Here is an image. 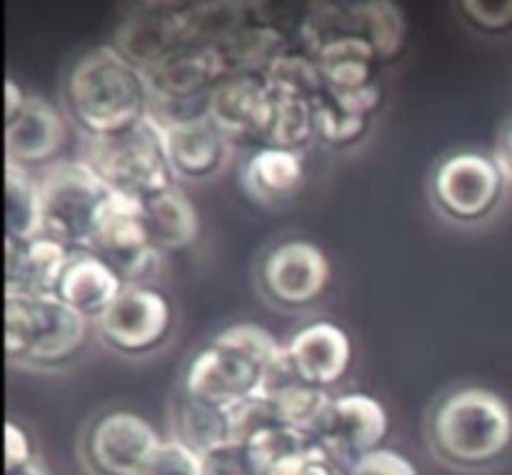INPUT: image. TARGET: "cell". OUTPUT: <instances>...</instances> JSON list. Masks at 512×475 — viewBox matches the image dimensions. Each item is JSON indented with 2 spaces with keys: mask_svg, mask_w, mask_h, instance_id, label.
I'll list each match as a JSON object with an SVG mask.
<instances>
[{
  "mask_svg": "<svg viewBox=\"0 0 512 475\" xmlns=\"http://www.w3.org/2000/svg\"><path fill=\"white\" fill-rule=\"evenodd\" d=\"M318 60L325 88L330 90H360L375 83V65L380 63L375 50L353 30L335 35L313 53Z\"/></svg>",
  "mask_w": 512,
  "mask_h": 475,
  "instance_id": "603a6c76",
  "label": "cell"
},
{
  "mask_svg": "<svg viewBox=\"0 0 512 475\" xmlns=\"http://www.w3.org/2000/svg\"><path fill=\"white\" fill-rule=\"evenodd\" d=\"M512 443V410L488 388H458L430 415V445L443 463L478 470L495 463Z\"/></svg>",
  "mask_w": 512,
  "mask_h": 475,
  "instance_id": "3957f363",
  "label": "cell"
},
{
  "mask_svg": "<svg viewBox=\"0 0 512 475\" xmlns=\"http://www.w3.org/2000/svg\"><path fill=\"white\" fill-rule=\"evenodd\" d=\"M265 400L273 403L280 423L293 430H300V433L315 440L325 420V413H328L330 403H333V395H328V390L313 388V385L298 380V383L288 385L278 395Z\"/></svg>",
  "mask_w": 512,
  "mask_h": 475,
  "instance_id": "f1b7e54d",
  "label": "cell"
},
{
  "mask_svg": "<svg viewBox=\"0 0 512 475\" xmlns=\"http://www.w3.org/2000/svg\"><path fill=\"white\" fill-rule=\"evenodd\" d=\"M33 458L35 455L28 433L20 425H15L13 420H8L5 423V470L20 468V465L30 463Z\"/></svg>",
  "mask_w": 512,
  "mask_h": 475,
  "instance_id": "d590c367",
  "label": "cell"
},
{
  "mask_svg": "<svg viewBox=\"0 0 512 475\" xmlns=\"http://www.w3.org/2000/svg\"><path fill=\"white\" fill-rule=\"evenodd\" d=\"M505 185L508 180L493 155L455 153L435 168L430 195L445 218L478 223L498 208Z\"/></svg>",
  "mask_w": 512,
  "mask_h": 475,
  "instance_id": "52a82bcc",
  "label": "cell"
},
{
  "mask_svg": "<svg viewBox=\"0 0 512 475\" xmlns=\"http://www.w3.org/2000/svg\"><path fill=\"white\" fill-rule=\"evenodd\" d=\"M25 100H28V95L23 93V88H20L13 78L5 80V120L13 118V115L23 108Z\"/></svg>",
  "mask_w": 512,
  "mask_h": 475,
  "instance_id": "74e56055",
  "label": "cell"
},
{
  "mask_svg": "<svg viewBox=\"0 0 512 475\" xmlns=\"http://www.w3.org/2000/svg\"><path fill=\"white\" fill-rule=\"evenodd\" d=\"M185 45H193L185 5H143L135 13L123 15L110 40V48L118 50L143 75Z\"/></svg>",
  "mask_w": 512,
  "mask_h": 475,
  "instance_id": "4fadbf2b",
  "label": "cell"
},
{
  "mask_svg": "<svg viewBox=\"0 0 512 475\" xmlns=\"http://www.w3.org/2000/svg\"><path fill=\"white\" fill-rule=\"evenodd\" d=\"M203 475H263L245 443H228L200 458Z\"/></svg>",
  "mask_w": 512,
  "mask_h": 475,
  "instance_id": "4dcf8cb0",
  "label": "cell"
},
{
  "mask_svg": "<svg viewBox=\"0 0 512 475\" xmlns=\"http://www.w3.org/2000/svg\"><path fill=\"white\" fill-rule=\"evenodd\" d=\"M288 358L300 380L313 388H333L353 363V343L340 325L318 320L300 328L285 343Z\"/></svg>",
  "mask_w": 512,
  "mask_h": 475,
  "instance_id": "e0dca14e",
  "label": "cell"
},
{
  "mask_svg": "<svg viewBox=\"0 0 512 475\" xmlns=\"http://www.w3.org/2000/svg\"><path fill=\"white\" fill-rule=\"evenodd\" d=\"M73 250L40 235L28 243L5 238V298L53 295Z\"/></svg>",
  "mask_w": 512,
  "mask_h": 475,
  "instance_id": "ac0fdd59",
  "label": "cell"
},
{
  "mask_svg": "<svg viewBox=\"0 0 512 475\" xmlns=\"http://www.w3.org/2000/svg\"><path fill=\"white\" fill-rule=\"evenodd\" d=\"M165 440L133 410H110L85 430L83 455L90 475H143Z\"/></svg>",
  "mask_w": 512,
  "mask_h": 475,
  "instance_id": "ba28073f",
  "label": "cell"
},
{
  "mask_svg": "<svg viewBox=\"0 0 512 475\" xmlns=\"http://www.w3.org/2000/svg\"><path fill=\"white\" fill-rule=\"evenodd\" d=\"M93 253H98L125 285H148L160 263V250L153 245L148 225L143 218V200L118 193L108 213L100 220L93 240Z\"/></svg>",
  "mask_w": 512,
  "mask_h": 475,
  "instance_id": "30bf717a",
  "label": "cell"
},
{
  "mask_svg": "<svg viewBox=\"0 0 512 475\" xmlns=\"http://www.w3.org/2000/svg\"><path fill=\"white\" fill-rule=\"evenodd\" d=\"M330 260L310 240H283L260 263V290L273 305L298 310L315 303L330 283Z\"/></svg>",
  "mask_w": 512,
  "mask_h": 475,
  "instance_id": "8fae6325",
  "label": "cell"
},
{
  "mask_svg": "<svg viewBox=\"0 0 512 475\" xmlns=\"http://www.w3.org/2000/svg\"><path fill=\"white\" fill-rule=\"evenodd\" d=\"M388 430V410L380 400L368 393H345L333 398L315 440L348 473L355 460L383 448Z\"/></svg>",
  "mask_w": 512,
  "mask_h": 475,
  "instance_id": "7c38bea8",
  "label": "cell"
},
{
  "mask_svg": "<svg viewBox=\"0 0 512 475\" xmlns=\"http://www.w3.org/2000/svg\"><path fill=\"white\" fill-rule=\"evenodd\" d=\"M310 443H313V438H308V435H303L300 430L288 428V425L283 423L268 425V428L258 430V433L250 435V438L245 440L250 455H253V460L258 463L260 473L263 475L273 473L275 468H280L285 460L298 455L300 450L308 448Z\"/></svg>",
  "mask_w": 512,
  "mask_h": 475,
  "instance_id": "f546056e",
  "label": "cell"
},
{
  "mask_svg": "<svg viewBox=\"0 0 512 475\" xmlns=\"http://www.w3.org/2000/svg\"><path fill=\"white\" fill-rule=\"evenodd\" d=\"M270 105H273V93L265 85L263 75L238 73L228 75L210 93L205 115L233 145L253 143L260 148L268 128Z\"/></svg>",
  "mask_w": 512,
  "mask_h": 475,
  "instance_id": "5bb4252c",
  "label": "cell"
},
{
  "mask_svg": "<svg viewBox=\"0 0 512 475\" xmlns=\"http://www.w3.org/2000/svg\"><path fill=\"white\" fill-rule=\"evenodd\" d=\"M263 80L273 95L283 98L318 100L325 93V80L320 75L318 60L303 48H285L270 60L263 70Z\"/></svg>",
  "mask_w": 512,
  "mask_h": 475,
  "instance_id": "4316f807",
  "label": "cell"
},
{
  "mask_svg": "<svg viewBox=\"0 0 512 475\" xmlns=\"http://www.w3.org/2000/svg\"><path fill=\"white\" fill-rule=\"evenodd\" d=\"M65 143V120L53 103L28 95L23 108L5 120V163L33 173L58 163Z\"/></svg>",
  "mask_w": 512,
  "mask_h": 475,
  "instance_id": "2e32d148",
  "label": "cell"
},
{
  "mask_svg": "<svg viewBox=\"0 0 512 475\" xmlns=\"http://www.w3.org/2000/svg\"><path fill=\"white\" fill-rule=\"evenodd\" d=\"M123 288V278L98 253L73 250L55 295L90 323H95L115 303Z\"/></svg>",
  "mask_w": 512,
  "mask_h": 475,
  "instance_id": "d6986e66",
  "label": "cell"
},
{
  "mask_svg": "<svg viewBox=\"0 0 512 475\" xmlns=\"http://www.w3.org/2000/svg\"><path fill=\"white\" fill-rule=\"evenodd\" d=\"M350 30L365 40L375 50L378 60L395 58L403 50L408 25L398 5L388 0H368V3L348 5Z\"/></svg>",
  "mask_w": 512,
  "mask_h": 475,
  "instance_id": "484cf974",
  "label": "cell"
},
{
  "mask_svg": "<svg viewBox=\"0 0 512 475\" xmlns=\"http://www.w3.org/2000/svg\"><path fill=\"white\" fill-rule=\"evenodd\" d=\"M143 475H203L200 455L175 438L165 440Z\"/></svg>",
  "mask_w": 512,
  "mask_h": 475,
  "instance_id": "1f68e13d",
  "label": "cell"
},
{
  "mask_svg": "<svg viewBox=\"0 0 512 475\" xmlns=\"http://www.w3.org/2000/svg\"><path fill=\"white\" fill-rule=\"evenodd\" d=\"M383 100L378 83L360 90H330L315 100V133L333 148L358 143Z\"/></svg>",
  "mask_w": 512,
  "mask_h": 475,
  "instance_id": "ffe728a7",
  "label": "cell"
},
{
  "mask_svg": "<svg viewBox=\"0 0 512 475\" xmlns=\"http://www.w3.org/2000/svg\"><path fill=\"white\" fill-rule=\"evenodd\" d=\"M160 128H163L165 158L173 170L175 183L180 180L200 183L215 178L223 173L235 148L208 115H195Z\"/></svg>",
  "mask_w": 512,
  "mask_h": 475,
  "instance_id": "9a60e30c",
  "label": "cell"
},
{
  "mask_svg": "<svg viewBox=\"0 0 512 475\" xmlns=\"http://www.w3.org/2000/svg\"><path fill=\"white\" fill-rule=\"evenodd\" d=\"M493 160L498 163V168L503 170L505 180L512 183V118L500 128L498 140H495Z\"/></svg>",
  "mask_w": 512,
  "mask_h": 475,
  "instance_id": "8d00e7d4",
  "label": "cell"
},
{
  "mask_svg": "<svg viewBox=\"0 0 512 475\" xmlns=\"http://www.w3.org/2000/svg\"><path fill=\"white\" fill-rule=\"evenodd\" d=\"M105 183L123 195L150 198L175 185L163 148V128L153 115L108 138H85L83 158Z\"/></svg>",
  "mask_w": 512,
  "mask_h": 475,
  "instance_id": "8992f818",
  "label": "cell"
},
{
  "mask_svg": "<svg viewBox=\"0 0 512 475\" xmlns=\"http://www.w3.org/2000/svg\"><path fill=\"white\" fill-rule=\"evenodd\" d=\"M270 475H348L333 458H330L328 450L313 440L305 450H300L298 455H293L290 460H285L280 468H275Z\"/></svg>",
  "mask_w": 512,
  "mask_h": 475,
  "instance_id": "d6a6232c",
  "label": "cell"
},
{
  "mask_svg": "<svg viewBox=\"0 0 512 475\" xmlns=\"http://www.w3.org/2000/svg\"><path fill=\"white\" fill-rule=\"evenodd\" d=\"M43 235L70 250L93 248L100 220L118 190L110 188L85 160H58L38 170Z\"/></svg>",
  "mask_w": 512,
  "mask_h": 475,
  "instance_id": "5b68a950",
  "label": "cell"
},
{
  "mask_svg": "<svg viewBox=\"0 0 512 475\" xmlns=\"http://www.w3.org/2000/svg\"><path fill=\"white\" fill-rule=\"evenodd\" d=\"M283 348L260 325H228L190 358L183 373V395L215 408H233L255 398L265 370Z\"/></svg>",
  "mask_w": 512,
  "mask_h": 475,
  "instance_id": "7a4b0ae2",
  "label": "cell"
},
{
  "mask_svg": "<svg viewBox=\"0 0 512 475\" xmlns=\"http://www.w3.org/2000/svg\"><path fill=\"white\" fill-rule=\"evenodd\" d=\"M315 138H318V133H315V100L273 95L268 128H265L260 145L303 153L305 145Z\"/></svg>",
  "mask_w": 512,
  "mask_h": 475,
  "instance_id": "83f0119b",
  "label": "cell"
},
{
  "mask_svg": "<svg viewBox=\"0 0 512 475\" xmlns=\"http://www.w3.org/2000/svg\"><path fill=\"white\" fill-rule=\"evenodd\" d=\"M173 438L193 453H198L200 458L223 448V445L235 443L230 410L180 395L173 408Z\"/></svg>",
  "mask_w": 512,
  "mask_h": 475,
  "instance_id": "cb8c5ba5",
  "label": "cell"
},
{
  "mask_svg": "<svg viewBox=\"0 0 512 475\" xmlns=\"http://www.w3.org/2000/svg\"><path fill=\"white\" fill-rule=\"evenodd\" d=\"M65 113L85 138H108L150 115L145 75L110 45L80 55L63 80Z\"/></svg>",
  "mask_w": 512,
  "mask_h": 475,
  "instance_id": "6da1fadb",
  "label": "cell"
},
{
  "mask_svg": "<svg viewBox=\"0 0 512 475\" xmlns=\"http://www.w3.org/2000/svg\"><path fill=\"white\" fill-rule=\"evenodd\" d=\"M305 158L298 150L260 145L243 168V185L263 203L288 200L303 188Z\"/></svg>",
  "mask_w": 512,
  "mask_h": 475,
  "instance_id": "7402d4cb",
  "label": "cell"
},
{
  "mask_svg": "<svg viewBox=\"0 0 512 475\" xmlns=\"http://www.w3.org/2000/svg\"><path fill=\"white\" fill-rule=\"evenodd\" d=\"M463 15L485 33H503L512 28V0H463Z\"/></svg>",
  "mask_w": 512,
  "mask_h": 475,
  "instance_id": "836d02e7",
  "label": "cell"
},
{
  "mask_svg": "<svg viewBox=\"0 0 512 475\" xmlns=\"http://www.w3.org/2000/svg\"><path fill=\"white\" fill-rule=\"evenodd\" d=\"M5 475H48V470L43 468V465L38 463V460H30V463L20 465V468H13V470H5Z\"/></svg>",
  "mask_w": 512,
  "mask_h": 475,
  "instance_id": "f35d334b",
  "label": "cell"
},
{
  "mask_svg": "<svg viewBox=\"0 0 512 475\" xmlns=\"http://www.w3.org/2000/svg\"><path fill=\"white\" fill-rule=\"evenodd\" d=\"M143 218L153 245L160 253H180L190 248L200 233L198 208L180 183L143 200Z\"/></svg>",
  "mask_w": 512,
  "mask_h": 475,
  "instance_id": "44dd1931",
  "label": "cell"
},
{
  "mask_svg": "<svg viewBox=\"0 0 512 475\" xmlns=\"http://www.w3.org/2000/svg\"><path fill=\"white\" fill-rule=\"evenodd\" d=\"M43 235V203L38 175L15 163H5V238L28 243Z\"/></svg>",
  "mask_w": 512,
  "mask_h": 475,
  "instance_id": "d4e9b609",
  "label": "cell"
},
{
  "mask_svg": "<svg viewBox=\"0 0 512 475\" xmlns=\"http://www.w3.org/2000/svg\"><path fill=\"white\" fill-rule=\"evenodd\" d=\"M90 320L58 295L5 298V355L18 368H63L88 343Z\"/></svg>",
  "mask_w": 512,
  "mask_h": 475,
  "instance_id": "277c9868",
  "label": "cell"
},
{
  "mask_svg": "<svg viewBox=\"0 0 512 475\" xmlns=\"http://www.w3.org/2000/svg\"><path fill=\"white\" fill-rule=\"evenodd\" d=\"M348 475H420L413 460L393 448H378L350 465Z\"/></svg>",
  "mask_w": 512,
  "mask_h": 475,
  "instance_id": "e575fe53",
  "label": "cell"
},
{
  "mask_svg": "<svg viewBox=\"0 0 512 475\" xmlns=\"http://www.w3.org/2000/svg\"><path fill=\"white\" fill-rule=\"evenodd\" d=\"M100 338L123 355H148L168 340L173 305L150 285H125L115 303L95 320Z\"/></svg>",
  "mask_w": 512,
  "mask_h": 475,
  "instance_id": "9c48e42d",
  "label": "cell"
}]
</instances>
